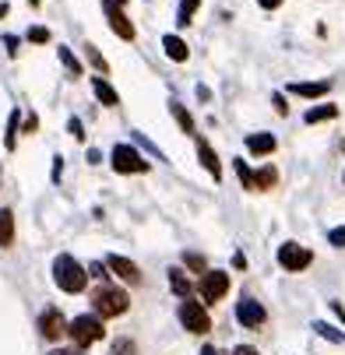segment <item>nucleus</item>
I'll use <instances>...</instances> for the list:
<instances>
[{
	"instance_id": "1",
	"label": "nucleus",
	"mask_w": 345,
	"mask_h": 355,
	"mask_svg": "<svg viewBox=\"0 0 345 355\" xmlns=\"http://www.w3.org/2000/svg\"><path fill=\"white\" fill-rule=\"evenodd\" d=\"M53 282L64 292H81L88 285V275H85V268L71 257V253H60V257L53 261Z\"/></svg>"
},
{
	"instance_id": "2",
	"label": "nucleus",
	"mask_w": 345,
	"mask_h": 355,
	"mask_svg": "<svg viewBox=\"0 0 345 355\" xmlns=\"http://www.w3.org/2000/svg\"><path fill=\"white\" fill-rule=\"evenodd\" d=\"M92 302H95V313H99V317H124L127 306H131V295L106 285V288H99V292L92 295Z\"/></svg>"
},
{
	"instance_id": "3",
	"label": "nucleus",
	"mask_w": 345,
	"mask_h": 355,
	"mask_svg": "<svg viewBox=\"0 0 345 355\" xmlns=\"http://www.w3.org/2000/svg\"><path fill=\"white\" fill-rule=\"evenodd\" d=\"M67 334L74 338V345L78 348H88V345H95L99 338H103V320L99 317H74L71 324H67Z\"/></svg>"
},
{
	"instance_id": "4",
	"label": "nucleus",
	"mask_w": 345,
	"mask_h": 355,
	"mask_svg": "<svg viewBox=\"0 0 345 355\" xmlns=\"http://www.w3.org/2000/svg\"><path fill=\"white\" fill-rule=\"evenodd\" d=\"M310 261H314V253H310L307 246H300V243L278 246V264H282L285 271H303V268H310Z\"/></svg>"
},
{
	"instance_id": "5",
	"label": "nucleus",
	"mask_w": 345,
	"mask_h": 355,
	"mask_svg": "<svg viewBox=\"0 0 345 355\" xmlns=\"http://www.w3.org/2000/svg\"><path fill=\"white\" fill-rule=\"evenodd\" d=\"M180 324L190 331V334H205V331H212V317L197 306V302H190V299H183V306H180Z\"/></svg>"
},
{
	"instance_id": "6",
	"label": "nucleus",
	"mask_w": 345,
	"mask_h": 355,
	"mask_svg": "<svg viewBox=\"0 0 345 355\" xmlns=\"http://www.w3.org/2000/svg\"><path fill=\"white\" fill-rule=\"evenodd\" d=\"M110 162H113L117 173H144V169H148V162L137 155L131 144H117V148H113V155H110Z\"/></svg>"
},
{
	"instance_id": "7",
	"label": "nucleus",
	"mask_w": 345,
	"mask_h": 355,
	"mask_svg": "<svg viewBox=\"0 0 345 355\" xmlns=\"http://www.w3.org/2000/svg\"><path fill=\"white\" fill-rule=\"evenodd\" d=\"M229 292V275L226 271H208L201 275V299L205 302H219Z\"/></svg>"
},
{
	"instance_id": "8",
	"label": "nucleus",
	"mask_w": 345,
	"mask_h": 355,
	"mask_svg": "<svg viewBox=\"0 0 345 355\" xmlns=\"http://www.w3.org/2000/svg\"><path fill=\"white\" fill-rule=\"evenodd\" d=\"M39 331H42V338H49V341L64 338V334H67V320H64V313H60L57 306L42 310V317H39Z\"/></svg>"
},
{
	"instance_id": "9",
	"label": "nucleus",
	"mask_w": 345,
	"mask_h": 355,
	"mask_svg": "<svg viewBox=\"0 0 345 355\" xmlns=\"http://www.w3.org/2000/svg\"><path fill=\"white\" fill-rule=\"evenodd\" d=\"M264 317H268L264 306H261V302H254V299H243L239 306H236V320H239L243 327H261Z\"/></svg>"
},
{
	"instance_id": "10",
	"label": "nucleus",
	"mask_w": 345,
	"mask_h": 355,
	"mask_svg": "<svg viewBox=\"0 0 345 355\" xmlns=\"http://www.w3.org/2000/svg\"><path fill=\"white\" fill-rule=\"evenodd\" d=\"M106 268H110L117 278H124L127 285H137V282H141L137 264H134V261H127V257H117V253H113V257H106Z\"/></svg>"
},
{
	"instance_id": "11",
	"label": "nucleus",
	"mask_w": 345,
	"mask_h": 355,
	"mask_svg": "<svg viewBox=\"0 0 345 355\" xmlns=\"http://www.w3.org/2000/svg\"><path fill=\"white\" fill-rule=\"evenodd\" d=\"M292 95H303V98H317V95H328L331 92V81H296L289 85Z\"/></svg>"
},
{
	"instance_id": "12",
	"label": "nucleus",
	"mask_w": 345,
	"mask_h": 355,
	"mask_svg": "<svg viewBox=\"0 0 345 355\" xmlns=\"http://www.w3.org/2000/svg\"><path fill=\"white\" fill-rule=\"evenodd\" d=\"M106 15H110V25H113V32H117L120 39H127V42H131V39H134V25L124 18V11H117L113 4H106Z\"/></svg>"
},
{
	"instance_id": "13",
	"label": "nucleus",
	"mask_w": 345,
	"mask_h": 355,
	"mask_svg": "<svg viewBox=\"0 0 345 355\" xmlns=\"http://www.w3.org/2000/svg\"><path fill=\"white\" fill-rule=\"evenodd\" d=\"M92 92H95V98H99L103 106H117V103H120V98H117V88H113L106 78H92Z\"/></svg>"
},
{
	"instance_id": "14",
	"label": "nucleus",
	"mask_w": 345,
	"mask_h": 355,
	"mask_svg": "<svg viewBox=\"0 0 345 355\" xmlns=\"http://www.w3.org/2000/svg\"><path fill=\"white\" fill-rule=\"evenodd\" d=\"M246 151H254V155H271L275 137L271 134H246Z\"/></svg>"
},
{
	"instance_id": "15",
	"label": "nucleus",
	"mask_w": 345,
	"mask_h": 355,
	"mask_svg": "<svg viewBox=\"0 0 345 355\" xmlns=\"http://www.w3.org/2000/svg\"><path fill=\"white\" fill-rule=\"evenodd\" d=\"M169 288H173L180 299H190V295H194V285H190V278H187L180 268H169Z\"/></svg>"
},
{
	"instance_id": "16",
	"label": "nucleus",
	"mask_w": 345,
	"mask_h": 355,
	"mask_svg": "<svg viewBox=\"0 0 345 355\" xmlns=\"http://www.w3.org/2000/svg\"><path fill=\"white\" fill-rule=\"evenodd\" d=\"M197 159H201L205 162V169L212 173V180H222V166H219V155H215V151L201 141V144H197Z\"/></svg>"
},
{
	"instance_id": "17",
	"label": "nucleus",
	"mask_w": 345,
	"mask_h": 355,
	"mask_svg": "<svg viewBox=\"0 0 345 355\" xmlns=\"http://www.w3.org/2000/svg\"><path fill=\"white\" fill-rule=\"evenodd\" d=\"M162 49H166V57H169V60H180V64L187 60V42L176 39V35H166V39H162Z\"/></svg>"
},
{
	"instance_id": "18",
	"label": "nucleus",
	"mask_w": 345,
	"mask_h": 355,
	"mask_svg": "<svg viewBox=\"0 0 345 355\" xmlns=\"http://www.w3.org/2000/svg\"><path fill=\"white\" fill-rule=\"evenodd\" d=\"M11 243H15V215L4 208V211H0V250L11 246Z\"/></svg>"
},
{
	"instance_id": "19",
	"label": "nucleus",
	"mask_w": 345,
	"mask_h": 355,
	"mask_svg": "<svg viewBox=\"0 0 345 355\" xmlns=\"http://www.w3.org/2000/svg\"><path fill=\"white\" fill-rule=\"evenodd\" d=\"M169 113L176 116V123H180V130H183V134H194V120H190V113H187L180 103H169Z\"/></svg>"
},
{
	"instance_id": "20",
	"label": "nucleus",
	"mask_w": 345,
	"mask_h": 355,
	"mask_svg": "<svg viewBox=\"0 0 345 355\" xmlns=\"http://www.w3.org/2000/svg\"><path fill=\"white\" fill-rule=\"evenodd\" d=\"M197 8H201V0H183L180 11H176V25H190V18H194Z\"/></svg>"
},
{
	"instance_id": "21",
	"label": "nucleus",
	"mask_w": 345,
	"mask_h": 355,
	"mask_svg": "<svg viewBox=\"0 0 345 355\" xmlns=\"http://www.w3.org/2000/svg\"><path fill=\"white\" fill-rule=\"evenodd\" d=\"M335 116H338L335 106H317V110L307 113V123H324V120H335Z\"/></svg>"
},
{
	"instance_id": "22",
	"label": "nucleus",
	"mask_w": 345,
	"mask_h": 355,
	"mask_svg": "<svg viewBox=\"0 0 345 355\" xmlns=\"http://www.w3.org/2000/svg\"><path fill=\"white\" fill-rule=\"evenodd\" d=\"M275 180H278V173L268 166V169H261L258 176H254V190H264V187H275Z\"/></svg>"
},
{
	"instance_id": "23",
	"label": "nucleus",
	"mask_w": 345,
	"mask_h": 355,
	"mask_svg": "<svg viewBox=\"0 0 345 355\" xmlns=\"http://www.w3.org/2000/svg\"><path fill=\"white\" fill-rule=\"evenodd\" d=\"M314 331H317L321 338H328V341H345V334H342V331H335V327H331V324H324V320H317V324H314Z\"/></svg>"
},
{
	"instance_id": "24",
	"label": "nucleus",
	"mask_w": 345,
	"mask_h": 355,
	"mask_svg": "<svg viewBox=\"0 0 345 355\" xmlns=\"http://www.w3.org/2000/svg\"><path fill=\"white\" fill-rule=\"evenodd\" d=\"M60 64H64V67H67V71H71L74 78L81 74V64L74 60V53H71V49H67V46H60Z\"/></svg>"
},
{
	"instance_id": "25",
	"label": "nucleus",
	"mask_w": 345,
	"mask_h": 355,
	"mask_svg": "<svg viewBox=\"0 0 345 355\" xmlns=\"http://www.w3.org/2000/svg\"><path fill=\"white\" fill-rule=\"evenodd\" d=\"M233 166H236V173H239V180H243V187H246V190H254V173H251V166H246L243 159H236Z\"/></svg>"
},
{
	"instance_id": "26",
	"label": "nucleus",
	"mask_w": 345,
	"mask_h": 355,
	"mask_svg": "<svg viewBox=\"0 0 345 355\" xmlns=\"http://www.w3.org/2000/svg\"><path fill=\"white\" fill-rule=\"evenodd\" d=\"M15 134H18V110L11 113V120H8V137H4V144L8 148H15Z\"/></svg>"
},
{
	"instance_id": "27",
	"label": "nucleus",
	"mask_w": 345,
	"mask_h": 355,
	"mask_svg": "<svg viewBox=\"0 0 345 355\" xmlns=\"http://www.w3.org/2000/svg\"><path fill=\"white\" fill-rule=\"evenodd\" d=\"M187 268H194V271H205V257H201V253H187Z\"/></svg>"
},
{
	"instance_id": "28",
	"label": "nucleus",
	"mask_w": 345,
	"mask_h": 355,
	"mask_svg": "<svg viewBox=\"0 0 345 355\" xmlns=\"http://www.w3.org/2000/svg\"><path fill=\"white\" fill-rule=\"evenodd\" d=\"M137 348H134V341H117L113 345V355H134Z\"/></svg>"
},
{
	"instance_id": "29",
	"label": "nucleus",
	"mask_w": 345,
	"mask_h": 355,
	"mask_svg": "<svg viewBox=\"0 0 345 355\" xmlns=\"http://www.w3.org/2000/svg\"><path fill=\"white\" fill-rule=\"evenodd\" d=\"M88 60L99 67V71H106V60H103V53H99V49L95 46H88Z\"/></svg>"
},
{
	"instance_id": "30",
	"label": "nucleus",
	"mask_w": 345,
	"mask_h": 355,
	"mask_svg": "<svg viewBox=\"0 0 345 355\" xmlns=\"http://www.w3.org/2000/svg\"><path fill=\"white\" fill-rule=\"evenodd\" d=\"M28 39L32 42H49V32L46 28H28Z\"/></svg>"
},
{
	"instance_id": "31",
	"label": "nucleus",
	"mask_w": 345,
	"mask_h": 355,
	"mask_svg": "<svg viewBox=\"0 0 345 355\" xmlns=\"http://www.w3.org/2000/svg\"><path fill=\"white\" fill-rule=\"evenodd\" d=\"M328 239H331V246H345V229H331Z\"/></svg>"
},
{
	"instance_id": "32",
	"label": "nucleus",
	"mask_w": 345,
	"mask_h": 355,
	"mask_svg": "<svg viewBox=\"0 0 345 355\" xmlns=\"http://www.w3.org/2000/svg\"><path fill=\"white\" fill-rule=\"evenodd\" d=\"M67 130H71L78 141H85V127H81V120H71V123H67Z\"/></svg>"
},
{
	"instance_id": "33",
	"label": "nucleus",
	"mask_w": 345,
	"mask_h": 355,
	"mask_svg": "<svg viewBox=\"0 0 345 355\" xmlns=\"http://www.w3.org/2000/svg\"><path fill=\"white\" fill-rule=\"evenodd\" d=\"M271 103H275V110H278V113H282V116H285V113H289V106H285V98H282V95H278V92H275V95H271Z\"/></svg>"
},
{
	"instance_id": "34",
	"label": "nucleus",
	"mask_w": 345,
	"mask_h": 355,
	"mask_svg": "<svg viewBox=\"0 0 345 355\" xmlns=\"http://www.w3.org/2000/svg\"><path fill=\"white\" fill-rule=\"evenodd\" d=\"M85 275H88V278H106V268H103V264H92Z\"/></svg>"
},
{
	"instance_id": "35",
	"label": "nucleus",
	"mask_w": 345,
	"mask_h": 355,
	"mask_svg": "<svg viewBox=\"0 0 345 355\" xmlns=\"http://www.w3.org/2000/svg\"><path fill=\"white\" fill-rule=\"evenodd\" d=\"M233 355H258V348H251V345H239V348H233Z\"/></svg>"
},
{
	"instance_id": "36",
	"label": "nucleus",
	"mask_w": 345,
	"mask_h": 355,
	"mask_svg": "<svg viewBox=\"0 0 345 355\" xmlns=\"http://www.w3.org/2000/svg\"><path fill=\"white\" fill-rule=\"evenodd\" d=\"M258 4H261V8H264V11H275V8H278V4H282V0H258Z\"/></svg>"
},
{
	"instance_id": "37",
	"label": "nucleus",
	"mask_w": 345,
	"mask_h": 355,
	"mask_svg": "<svg viewBox=\"0 0 345 355\" xmlns=\"http://www.w3.org/2000/svg\"><path fill=\"white\" fill-rule=\"evenodd\" d=\"M49 355H81V352H74V348H57V352H49Z\"/></svg>"
},
{
	"instance_id": "38",
	"label": "nucleus",
	"mask_w": 345,
	"mask_h": 355,
	"mask_svg": "<svg viewBox=\"0 0 345 355\" xmlns=\"http://www.w3.org/2000/svg\"><path fill=\"white\" fill-rule=\"evenodd\" d=\"M201 355H219V352H215V348L208 345V348H201Z\"/></svg>"
},
{
	"instance_id": "39",
	"label": "nucleus",
	"mask_w": 345,
	"mask_h": 355,
	"mask_svg": "<svg viewBox=\"0 0 345 355\" xmlns=\"http://www.w3.org/2000/svg\"><path fill=\"white\" fill-rule=\"evenodd\" d=\"M8 15V4H0V18H4Z\"/></svg>"
},
{
	"instance_id": "40",
	"label": "nucleus",
	"mask_w": 345,
	"mask_h": 355,
	"mask_svg": "<svg viewBox=\"0 0 345 355\" xmlns=\"http://www.w3.org/2000/svg\"><path fill=\"white\" fill-rule=\"evenodd\" d=\"M117 4H124V0H117Z\"/></svg>"
}]
</instances>
